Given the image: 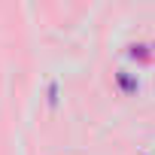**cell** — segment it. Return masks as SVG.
<instances>
[]
</instances>
